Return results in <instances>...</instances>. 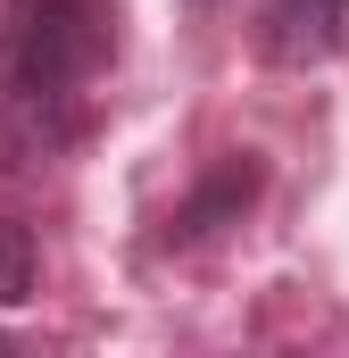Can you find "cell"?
Returning <instances> with one entry per match:
<instances>
[{"label": "cell", "mask_w": 349, "mask_h": 358, "mask_svg": "<svg viewBox=\"0 0 349 358\" xmlns=\"http://www.w3.org/2000/svg\"><path fill=\"white\" fill-rule=\"evenodd\" d=\"M258 183H266V167L250 159V150H225V159L208 167V183H200V192L167 217V250H191V242H208V234L242 225V208L258 200Z\"/></svg>", "instance_id": "obj_3"}, {"label": "cell", "mask_w": 349, "mask_h": 358, "mask_svg": "<svg viewBox=\"0 0 349 358\" xmlns=\"http://www.w3.org/2000/svg\"><path fill=\"white\" fill-rule=\"evenodd\" d=\"M349 34V0H258L250 8V42L266 67H316L333 59Z\"/></svg>", "instance_id": "obj_2"}, {"label": "cell", "mask_w": 349, "mask_h": 358, "mask_svg": "<svg viewBox=\"0 0 349 358\" xmlns=\"http://www.w3.org/2000/svg\"><path fill=\"white\" fill-rule=\"evenodd\" d=\"M117 0H0V167H50L91 125Z\"/></svg>", "instance_id": "obj_1"}, {"label": "cell", "mask_w": 349, "mask_h": 358, "mask_svg": "<svg viewBox=\"0 0 349 358\" xmlns=\"http://www.w3.org/2000/svg\"><path fill=\"white\" fill-rule=\"evenodd\" d=\"M191 8H216V0H191Z\"/></svg>", "instance_id": "obj_5"}, {"label": "cell", "mask_w": 349, "mask_h": 358, "mask_svg": "<svg viewBox=\"0 0 349 358\" xmlns=\"http://www.w3.org/2000/svg\"><path fill=\"white\" fill-rule=\"evenodd\" d=\"M0 350H8V334H0Z\"/></svg>", "instance_id": "obj_6"}, {"label": "cell", "mask_w": 349, "mask_h": 358, "mask_svg": "<svg viewBox=\"0 0 349 358\" xmlns=\"http://www.w3.org/2000/svg\"><path fill=\"white\" fill-rule=\"evenodd\" d=\"M25 300H34V234L0 217V308H25Z\"/></svg>", "instance_id": "obj_4"}]
</instances>
